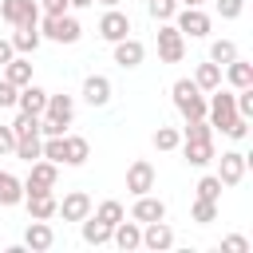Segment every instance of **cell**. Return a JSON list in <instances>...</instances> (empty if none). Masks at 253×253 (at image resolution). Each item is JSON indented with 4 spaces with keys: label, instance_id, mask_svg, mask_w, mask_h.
Instances as JSON below:
<instances>
[{
    "label": "cell",
    "instance_id": "6da1fadb",
    "mask_svg": "<svg viewBox=\"0 0 253 253\" xmlns=\"http://www.w3.org/2000/svg\"><path fill=\"white\" fill-rule=\"evenodd\" d=\"M174 107L186 115V123L190 119H206V95L198 91L194 79H178L174 83Z\"/></svg>",
    "mask_w": 253,
    "mask_h": 253
},
{
    "label": "cell",
    "instance_id": "7a4b0ae2",
    "mask_svg": "<svg viewBox=\"0 0 253 253\" xmlns=\"http://www.w3.org/2000/svg\"><path fill=\"white\" fill-rule=\"evenodd\" d=\"M0 16L12 28H40V0H0Z\"/></svg>",
    "mask_w": 253,
    "mask_h": 253
},
{
    "label": "cell",
    "instance_id": "3957f363",
    "mask_svg": "<svg viewBox=\"0 0 253 253\" xmlns=\"http://www.w3.org/2000/svg\"><path fill=\"white\" fill-rule=\"evenodd\" d=\"M28 178H24V194H43V190H55V178H59V166L47 162V158H36L28 162Z\"/></svg>",
    "mask_w": 253,
    "mask_h": 253
},
{
    "label": "cell",
    "instance_id": "277c9868",
    "mask_svg": "<svg viewBox=\"0 0 253 253\" xmlns=\"http://www.w3.org/2000/svg\"><path fill=\"white\" fill-rule=\"evenodd\" d=\"M182 55H186V36L174 24H162L158 28V59L162 63H182Z\"/></svg>",
    "mask_w": 253,
    "mask_h": 253
},
{
    "label": "cell",
    "instance_id": "5b68a950",
    "mask_svg": "<svg viewBox=\"0 0 253 253\" xmlns=\"http://www.w3.org/2000/svg\"><path fill=\"white\" fill-rule=\"evenodd\" d=\"M79 32H83V28H79V20H75V16H67V12H63V16H43V36H47V40H55V43H75V40H79Z\"/></svg>",
    "mask_w": 253,
    "mask_h": 253
},
{
    "label": "cell",
    "instance_id": "8992f818",
    "mask_svg": "<svg viewBox=\"0 0 253 253\" xmlns=\"http://www.w3.org/2000/svg\"><path fill=\"white\" fill-rule=\"evenodd\" d=\"M174 20H178L174 28H178L182 36H194V40H202V36L210 32V16H206L202 8H178V12H174Z\"/></svg>",
    "mask_w": 253,
    "mask_h": 253
},
{
    "label": "cell",
    "instance_id": "52a82bcc",
    "mask_svg": "<svg viewBox=\"0 0 253 253\" xmlns=\"http://www.w3.org/2000/svg\"><path fill=\"white\" fill-rule=\"evenodd\" d=\"M245 162H249V158H245L241 150H225L221 162H217V182H221V186H237V182L245 178Z\"/></svg>",
    "mask_w": 253,
    "mask_h": 253
},
{
    "label": "cell",
    "instance_id": "ba28073f",
    "mask_svg": "<svg viewBox=\"0 0 253 253\" xmlns=\"http://www.w3.org/2000/svg\"><path fill=\"white\" fill-rule=\"evenodd\" d=\"M55 213L63 221H83L91 213V198L83 190H71V194H63V202H55Z\"/></svg>",
    "mask_w": 253,
    "mask_h": 253
},
{
    "label": "cell",
    "instance_id": "9c48e42d",
    "mask_svg": "<svg viewBox=\"0 0 253 253\" xmlns=\"http://www.w3.org/2000/svg\"><path fill=\"white\" fill-rule=\"evenodd\" d=\"M126 190L138 198V194H150L154 190V166L150 162H130V170H126Z\"/></svg>",
    "mask_w": 253,
    "mask_h": 253
},
{
    "label": "cell",
    "instance_id": "30bf717a",
    "mask_svg": "<svg viewBox=\"0 0 253 253\" xmlns=\"http://www.w3.org/2000/svg\"><path fill=\"white\" fill-rule=\"evenodd\" d=\"M130 217H134L138 225H146V221H162V217H166V202H162V198H150V194H138Z\"/></svg>",
    "mask_w": 253,
    "mask_h": 253
},
{
    "label": "cell",
    "instance_id": "8fae6325",
    "mask_svg": "<svg viewBox=\"0 0 253 253\" xmlns=\"http://www.w3.org/2000/svg\"><path fill=\"white\" fill-rule=\"evenodd\" d=\"M130 32V16L126 12H119V8H111L103 20H99V36L107 40V43H115V40H123Z\"/></svg>",
    "mask_w": 253,
    "mask_h": 253
},
{
    "label": "cell",
    "instance_id": "7c38bea8",
    "mask_svg": "<svg viewBox=\"0 0 253 253\" xmlns=\"http://www.w3.org/2000/svg\"><path fill=\"white\" fill-rule=\"evenodd\" d=\"M16 107L24 111V115H43V107H47V91L43 87H36V83H24L20 87V95H16Z\"/></svg>",
    "mask_w": 253,
    "mask_h": 253
},
{
    "label": "cell",
    "instance_id": "4fadbf2b",
    "mask_svg": "<svg viewBox=\"0 0 253 253\" xmlns=\"http://www.w3.org/2000/svg\"><path fill=\"white\" fill-rule=\"evenodd\" d=\"M142 245L154 249V253H162V249L174 245V229L166 225V217H162V221H146V229H142Z\"/></svg>",
    "mask_w": 253,
    "mask_h": 253
},
{
    "label": "cell",
    "instance_id": "5bb4252c",
    "mask_svg": "<svg viewBox=\"0 0 253 253\" xmlns=\"http://www.w3.org/2000/svg\"><path fill=\"white\" fill-rule=\"evenodd\" d=\"M142 55H146V47H142L138 40H130V36L115 40V63H119V67H138Z\"/></svg>",
    "mask_w": 253,
    "mask_h": 253
},
{
    "label": "cell",
    "instance_id": "9a60e30c",
    "mask_svg": "<svg viewBox=\"0 0 253 253\" xmlns=\"http://www.w3.org/2000/svg\"><path fill=\"white\" fill-rule=\"evenodd\" d=\"M83 99L91 107H107L111 103V79L107 75H87L83 79Z\"/></svg>",
    "mask_w": 253,
    "mask_h": 253
},
{
    "label": "cell",
    "instance_id": "2e32d148",
    "mask_svg": "<svg viewBox=\"0 0 253 253\" xmlns=\"http://www.w3.org/2000/svg\"><path fill=\"white\" fill-rule=\"evenodd\" d=\"M111 241H115V245H119L123 253L138 249V245H142V229H138V221H126V217H123V221H119V225L111 229Z\"/></svg>",
    "mask_w": 253,
    "mask_h": 253
},
{
    "label": "cell",
    "instance_id": "e0dca14e",
    "mask_svg": "<svg viewBox=\"0 0 253 253\" xmlns=\"http://www.w3.org/2000/svg\"><path fill=\"white\" fill-rule=\"evenodd\" d=\"M182 154H186V162H190V166H206V162H213V158H217V154H213V138H186Z\"/></svg>",
    "mask_w": 253,
    "mask_h": 253
},
{
    "label": "cell",
    "instance_id": "ac0fdd59",
    "mask_svg": "<svg viewBox=\"0 0 253 253\" xmlns=\"http://www.w3.org/2000/svg\"><path fill=\"white\" fill-rule=\"evenodd\" d=\"M24 202H28V217H36V221H51V217H55V198H51V190H43V194H24Z\"/></svg>",
    "mask_w": 253,
    "mask_h": 253
},
{
    "label": "cell",
    "instance_id": "d6986e66",
    "mask_svg": "<svg viewBox=\"0 0 253 253\" xmlns=\"http://www.w3.org/2000/svg\"><path fill=\"white\" fill-rule=\"evenodd\" d=\"M24 245H28V249H36V253L51 249V245H55V233H51V225L32 217V225H28V233H24Z\"/></svg>",
    "mask_w": 253,
    "mask_h": 253
},
{
    "label": "cell",
    "instance_id": "ffe728a7",
    "mask_svg": "<svg viewBox=\"0 0 253 253\" xmlns=\"http://www.w3.org/2000/svg\"><path fill=\"white\" fill-rule=\"evenodd\" d=\"M87 154H91L87 138H79V134H63V166H83Z\"/></svg>",
    "mask_w": 253,
    "mask_h": 253
},
{
    "label": "cell",
    "instance_id": "44dd1931",
    "mask_svg": "<svg viewBox=\"0 0 253 253\" xmlns=\"http://www.w3.org/2000/svg\"><path fill=\"white\" fill-rule=\"evenodd\" d=\"M43 115H51V119H59V123L71 126V119H75V99H71V95H47Z\"/></svg>",
    "mask_w": 253,
    "mask_h": 253
},
{
    "label": "cell",
    "instance_id": "7402d4cb",
    "mask_svg": "<svg viewBox=\"0 0 253 253\" xmlns=\"http://www.w3.org/2000/svg\"><path fill=\"white\" fill-rule=\"evenodd\" d=\"M24 202V182L8 170H0V206H20Z\"/></svg>",
    "mask_w": 253,
    "mask_h": 253
},
{
    "label": "cell",
    "instance_id": "603a6c76",
    "mask_svg": "<svg viewBox=\"0 0 253 253\" xmlns=\"http://www.w3.org/2000/svg\"><path fill=\"white\" fill-rule=\"evenodd\" d=\"M4 79H8V83H16V87L32 83V63H28L24 55H12V59L4 63Z\"/></svg>",
    "mask_w": 253,
    "mask_h": 253
},
{
    "label": "cell",
    "instance_id": "cb8c5ba5",
    "mask_svg": "<svg viewBox=\"0 0 253 253\" xmlns=\"http://www.w3.org/2000/svg\"><path fill=\"white\" fill-rule=\"evenodd\" d=\"M194 83H198V91H213V87H221V67H217L213 59H210V63H198Z\"/></svg>",
    "mask_w": 253,
    "mask_h": 253
},
{
    "label": "cell",
    "instance_id": "d4e9b609",
    "mask_svg": "<svg viewBox=\"0 0 253 253\" xmlns=\"http://www.w3.org/2000/svg\"><path fill=\"white\" fill-rule=\"evenodd\" d=\"M83 241H87V245H107V241H111V225H103L99 217L87 213V217H83Z\"/></svg>",
    "mask_w": 253,
    "mask_h": 253
},
{
    "label": "cell",
    "instance_id": "484cf974",
    "mask_svg": "<svg viewBox=\"0 0 253 253\" xmlns=\"http://www.w3.org/2000/svg\"><path fill=\"white\" fill-rule=\"evenodd\" d=\"M12 47H16L20 55L36 51V47H40V28H16V32H12Z\"/></svg>",
    "mask_w": 253,
    "mask_h": 253
},
{
    "label": "cell",
    "instance_id": "4316f807",
    "mask_svg": "<svg viewBox=\"0 0 253 253\" xmlns=\"http://www.w3.org/2000/svg\"><path fill=\"white\" fill-rule=\"evenodd\" d=\"M225 67H229V83H233L237 91H241V87H253V67H249L245 59H229Z\"/></svg>",
    "mask_w": 253,
    "mask_h": 253
},
{
    "label": "cell",
    "instance_id": "83f0119b",
    "mask_svg": "<svg viewBox=\"0 0 253 253\" xmlns=\"http://www.w3.org/2000/svg\"><path fill=\"white\" fill-rule=\"evenodd\" d=\"M210 59H213L217 67H225L229 59H237V43H233V40H213V43H210Z\"/></svg>",
    "mask_w": 253,
    "mask_h": 253
},
{
    "label": "cell",
    "instance_id": "f1b7e54d",
    "mask_svg": "<svg viewBox=\"0 0 253 253\" xmlns=\"http://www.w3.org/2000/svg\"><path fill=\"white\" fill-rule=\"evenodd\" d=\"M40 146H43L40 134H28V138H16V150H12V154L24 158V162H36V158H40Z\"/></svg>",
    "mask_w": 253,
    "mask_h": 253
},
{
    "label": "cell",
    "instance_id": "f546056e",
    "mask_svg": "<svg viewBox=\"0 0 253 253\" xmlns=\"http://www.w3.org/2000/svg\"><path fill=\"white\" fill-rule=\"evenodd\" d=\"M95 217H99L103 225H111V229H115V225H119L126 213H123V202H115V198H111V202H103V206L95 210Z\"/></svg>",
    "mask_w": 253,
    "mask_h": 253
},
{
    "label": "cell",
    "instance_id": "4dcf8cb0",
    "mask_svg": "<svg viewBox=\"0 0 253 253\" xmlns=\"http://www.w3.org/2000/svg\"><path fill=\"white\" fill-rule=\"evenodd\" d=\"M12 134H16V138L40 134V119H36V115H24V111H20V115H16V123H12Z\"/></svg>",
    "mask_w": 253,
    "mask_h": 253
},
{
    "label": "cell",
    "instance_id": "1f68e13d",
    "mask_svg": "<svg viewBox=\"0 0 253 253\" xmlns=\"http://www.w3.org/2000/svg\"><path fill=\"white\" fill-rule=\"evenodd\" d=\"M146 12H150L154 20H174V12H178V0H146Z\"/></svg>",
    "mask_w": 253,
    "mask_h": 253
},
{
    "label": "cell",
    "instance_id": "d6a6232c",
    "mask_svg": "<svg viewBox=\"0 0 253 253\" xmlns=\"http://www.w3.org/2000/svg\"><path fill=\"white\" fill-rule=\"evenodd\" d=\"M178 142H182V134H178L174 126H158V130H154V146H158V150H174Z\"/></svg>",
    "mask_w": 253,
    "mask_h": 253
},
{
    "label": "cell",
    "instance_id": "836d02e7",
    "mask_svg": "<svg viewBox=\"0 0 253 253\" xmlns=\"http://www.w3.org/2000/svg\"><path fill=\"white\" fill-rule=\"evenodd\" d=\"M40 158H47V162H63V134H55V138H47L43 146H40Z\"/></svg>",
    "mask_w": 253,
    "mask_h": 253
},
{
    "label": "cell",
    "instance_id": "e575fe53",
    "mask_svg": "<svg viewBox=\"0 0 253 253\" xmlns=\"http://www.w3.org/2000/svg\"><path fill=\"white\" fill-rule=\"evenodd\" d=\"M198 198H206V202H217V198H221V182H217V174H206V178L198 182Z\"/></svg>",
    "mask_w": 253,
    "mask_h": 253
},
{
    "label": "cell",
    "instance_id": "d590c367",
    "mask_svg": "<svg viewBox=\"0 0 253 253\" xmlns=\"http://www.w3.org/2000/svg\"><path fill=\"white\" fill-rule=\"evenodd\" d=\"M213 217H217V202H206V198H198V202H194V221H198V225H210Z\"/></svg>",
    "mask_w": 253,
    "mask_h": 253
},
{
    "label": "cell",
    "instance_id": "8d00e7d4",
    "mask_svg": "<svg viewBox=\"0 0 253 253\" xmlns=\"http://www.w3.org/2000/svg\"><path fill=\"white\" fill-rule=\"evenodd\" d=\"M40 134H43V138L67 134V123H59V119H51V115H40Z\"/></svg>",
    "mask_w": 253,
    "mask_h": 253
},
{
    "label": "cell",
    "instance_id": "74e56055",
    "mask_svg": "<svg viewBox=\"0 0 253 253\" xmlns=\"http://www.w3.org/2000/svg\"><path fill=\"white\" fill-rule=\"evenodd\" d=\"M186 138H213V126L206 119H190L186 123Z\"/></svg>",
    "mask_w": 253,
    "mask_h": 253
},
{
    "label": "cell",
    "instance_id": "f35d334b",
    "mask_svg": "<svg viewBox=\"0 0 253 253\" xmlns=\"http://www.w3.org/2000/svg\"><path fill=\"white\" fill-rule=\"evenodd\" d=\"M241 4H245V0H217L221 20H237V16H241Z\"/></svg>",
    "mask_w": 253,
    "mask_h": 253
},
{
    "label": "cell",
    "instance_id": "ab89813d",
    "mask_svg": "<svg viewBox=\"0 0 253 253\" xmlns=\"http://www.w3.org/2000/svg\"><path fill=\"white\" fill-rule=\"evenodd\" d=\"M16 95H20V87L8 83V79H0V107H16Z\"/></svg>",
    "mask_w": 253,
    "mask_h": 253
},
{
    "label": "cell",
    "instance_id": "60d3db41",
    "mask_svg": "<svg viewBox=\"0 0 253 253\" xmlns=\"http://www.w3.org/2000/svg\"><path fill=\"white\" fill-rule=\"evenodd\" d=\"M221 134H229V138H245V134H249V119H241V115H237V119H233Z\"/></svg>",
    "mask_w": 253,
    "mask_h": 253
},
{
    "label": "cell",
    "instance_id": "b9f144b4",
    "mask_svg": "<svg viewBox=\"0 0 253 253\" xmlns=\"http://www.w3.org/2000/svg\"><path fill=\"white\" fill-rule=\"evenodd\" d=\"M221 249H225V253H249V241L233 233V237H225V241H221Z\"/></svg>",
    "mask_w": 253,
    "mask_h": 253
},
{
    "label": "cell",
    "instance_id": "7bdbcfd3",
    "mask_svg": "<svg viewBox=\"0 0 253 253\" xmlns=\"http://www.w3.org/2000/svg\"><path fill=\"white\" fill-rule=\"evenodd\" d=\"M16 150V134H12V126H0V154H12Z\"/></svg>",
    "mask_w": 253,
    "mask_h": 253
},
{
    "label": "cell",
    "instance_id": "ee69618b",
    "mask_svg": "<svg viewBox=\"0 0 253 253\" xmlns=\"http://www.w3.org/2000/svg\"><path fill=\"white\" fill-rule=\"evenodd\" d=\"M40 4H43L47 16H63V12H67V0H40Z\"/></svg>",
    "mask_w": 253,
    "mask_h": 253
},
{
    "label": "cell",
    "instance_id": "f6af8a7d",
    "mask_svg": "<svg viewBox=\"0 0 253 253\" xmlns=\"http://www.w3.org/2000/svg\"><path fill=\"white\" fill-rule=\"evenodd\" d=\"M16 55V47H12V40H0V63H8Z\"/></svg>",
    "mask_w": 253,
    "mask_h": 253
},
{
    "label": "cell",
    "instance_id": "bcb514c9",
    "mask_svg": "<svg viewBox=\"0 0 253 253\" xmlns=\"http://www.w3.org/2000/svg\"><path fill=\"white\" fill-rule=\"evenodd\" d=\"M95 0H67V8H91Z\"/></svg>",
    "mask_w": 253,
    "mask_h": 253
},
{
    "label": "cell",
    "instance_id": "7dc6e473",
    "mask_svg": "<svg viewBox=\"0 0 253 253\" xmlns=\"http://www.w3.org/2000/svg\"><path fill=\"white\" fill-rule=\"evenodd\" d=\"M206 0H178V8H202Z\"/></svg>",
    "mask_w": 253,
    "mask_h": 253
},
{
    "label": "cell",
    "instance_id": "c3c4849f",
    "mask_svg": "<svg viewBox=\"0 0 253 253\" xmlns=\"http://www.w3.org/2000/svg\"><path fill=\"white\" fill-rule=\"evenodd\" d=\"M99 4H107V8H115V4H119V0H99Z\"/></svg>",
    "mask_w": 253,
    "mask_h": 253
}]
</instances>
